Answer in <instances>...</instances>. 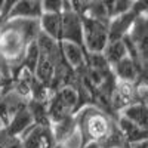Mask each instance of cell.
Wrapping results in <instances>:
<instances>
[{"mask_svg":"<svg viewBox=\"0 0 148 148\" xmlns=\"http://www.w3.org/2000/svg\"><path fill=\"white\" fill-rule=\"evenodd\" d=\"M77 132L82 138V147L89 142H101L114 127L116 119L95 105L80 108L76 114Z\"/></svg>","mask_w":148,"mask_h":148,"instance_id":"cell-1","label":"cell"},{"mask_svg":"<svg viewBox=\"0 0 148 148\" xmlns=\"http://www.w3.org/2000/svg\"><path fill=\"white\" fill-rule=\"evenodd\" d=\"M82 108L80 96L74 86H62L51 93L46 104V114L49 123L74 116Z\"/></svg>","mask_w":148,"mask_h":148,"instance_id":"cell-2","label":"cell"},{"mask_svg":"<svg viewBox=\"0 0 148 148\" xmlns=\"http://www.w3.org/2000/svg\"><path fill=\"white\" fill-rule=\"evenodd\" d=\"M83 47L86 52L102 53L108 43V22L82 15Z\"/></svg>","mask_w":148,"mask_h":148,"instance_id":"cell-3","label":"cell"},{"mask_svg":"<svg viewBox=\"0 0 148 148\" xmlns=\"http://www.w3.org/2000/svg\"><path fill=\"white\" fill-rule=\"evenodd\" d=\"M53 144L51 123H33L19 136V148H52Z\"/></svg>","mask_w":148,"mask_h":148,"instance_id":"cell-4","label":"cell"},{"mask_svg":"<svg viewBox=\"0 0 148 148\" xmlns=\"http://www.w3.org/2000/svg\"><path fill=\"white\" fill-rule=\"evenodd\" d=\"M83 46L82 15L73 9L61 10V40Z\"/></svg>","mask_w":148,"mask_h":148,"instance_id":"cell-5","label":"cell"},{"mask_svg":"<svg viewBox=\"0 0 148 148\" xmlns=\"http://www.w3.org/2000/svg\"><path fill=\"white\" fill-rule=\"evenodd\" d=\"M133 102H138L135 84L130 82L117 80L113 92H111V96H110V108H111L113 116L117 117V114L123 108L133 104Z\"/></svg>","mask_w":148,"mask_h":148,"instance_id":"cell-6","label":"cell"},{"mask_svg":"<svg viewBox=\"0 0 148 148\" xmlns=\"http://www.w3.org/2000/svg\"><path fill=\"white\" fill-rule=\"evenodd\" d=\"M43 14L40 0H18L9 9L6 19H39Z\"/></svg>","mask_w":148,"mask_h":148,"instance_id":"cell-7","label":"cell"},{"mask_svg":"<svg viewBox=\"0 0 148 148\" xmlns=\"http://www.w3.org/2000/svg\"><path fill=\"white\" fill-rule=\"evenodd\" d=\"M59 52L64 61L74 71L86 67V51L83 46L71 42H59Z\"/></svg>","mask_w":148,"mask_h":148,"instance_id":"cell-8","label":"cell"},{"mask_svg":"<svg viewBox=\"0 0 148 148\" xmlns=\"http://www.w3.org/2000/svg\"><path fill=\"white\" fill-rule=\"evenodd\" d=\"M113 70V74L116 76L117 80H121V82H136L139 77L145 76V73L138 67V64L132 59V56L127 53L123 59H120L117 64H114L111 67Z\"/></svg>","mask_w":148,"mask_h":148,"instance_id":"cell-9","label":"cell"},{"mask_svg":"<svg viewBox=\"0 0 148 148\" xmlns=\"http://www.w3.org/2000/svg\"><path fill=\"white\" fill-rule=\"evenodd\" d=\"M33 123H34L33 116H31V113H30L28 107L25 105L22 110H19L18 113L9 120V123L5 126V130H6L9 135H12V136H18V138H19L21 135L33 125Z\"/></svg>","mask_w":148,"mask_h":148,"instance_id":"cell-10","label":"cell"},{"mask_svg":"<svg viewBox=\"0 0 148 148\" xmlns=\"http://www.w3.org/2000/svg\"><path fill=\"white\" fill-rule=\"evenodd\" d=\"M51 129H52V135H53V141L64 144L77 132L76 117L70 116V117H65L62 120L52 121L51 123Z\"/></svg>","mask_w":148,"mask_h":148,"instance_id":"cell-11","label":"cell"},{"mask_svg":"<svg viewBox=\"0 0 148 148\" xmlns=\"http://www.w3.org/2000/svg\"><path fill=\"white\" fill-rule=\"evenodd\" d=\"M119 116L125 117L126 120L135 123L136 126L148 129V108H147V102H133L127 107H125Z\"/></svg>","mask_w":148,"mask_h":148,"instance_id":"cell-12","label":"cell"},{"mask_svg":"<svg viewBox=\"0 0 148 148\" xmlns=\"http://www.w3.org/2000/svg\"><path fill=\"white\" fill-rule=\"evenodd\" d=\"M116 125L121 130L123 136H125V139H126L127 144L147 139V136H148V129L139 127V126L135 125V123L126 120L125 117H121V116H117L116 117Z\"/></svg>","mask_w":148,"mask_h":148,"instance_id":"cell-13","label":"cell"},{"mask_svg":"<svg viewBox=\"0 0 148 148\" xmlns=\"http://www.w3.org/2000/svg\"><path fill=\"white\" fill-rule=\"evenodd\" d=\"M104 58L107 59V62L113 67L114 64H117L120 59H123L127 55V47L123 39H117V40H108L107 46L102 51Z\"/></svg>","mask_w":148,"mask_h":148,"instance_id":"cell-14","label":"cell"},{"mask_svg":"<svg viewBox=\"0 0 148 148\" xmlns=\"http://www.w3.org/2000/svg\"><path fill=\"white\" fill-rule=\"evenodd\" d=\"M99 3L102 5L108 19H113L130 10L132 6L135 5V0H99Z\"/></svg>","mask_w":148,"mask_h":148,"instance_id":"cell-15","label":"cell"},{"mask_svg":"<svg viewBox=\"0 0 148 148\" xmlns=\"http://www.w3.org/2000/svg\"><path fill=\"white\" fill-rule=\"evenodd\" d=\"M43 12H61L64 9H73L68 0H40Z\"/></svg>","mask_w":148,"mask_h":148,"instance_id":"cell-16","label":"cell"},{"mask_svg":"<svg viewBox=\"0 0 148 148\" xmlns=\"http://www.w3.org/2000/svg\"><path fill=\"white\" fill-rule=\"evenodd\" d=\"M0 148H19V138L9 135L5 127L0 129Z\"/></svg>","mask_w":148,"mask_h":148,"instance_id":"cell-17","label":"cell"},{"mask_svg":"<svg viewBox=\"0 0 148 148\" xmlns=\"http://www.w3.org/2000/svg\"><path fill=\"white\" fill-rule=\"evenodd\" d=\"M73 10H76L77 14H84V10L88 9V6L93 2V0H68Z\"/></svg>","mask_w":148,"mask_h":148,"instance_id":"cell-18","label":"cell"},{"mask_svg":"<svg viewBox=\"0 0 148 148\" xmlns=\"http://www.w3.org/2000/svg\"><path fill=\"white\" fill-rule=\"evenodd\" d=\"M16 2H18V0H5V3H3V10H2V22L5 21V16H6V14L9 12V9L14 6Z\"/></svg>","mask_w":148,"mask_h":148,"instance_id":"cell-19","label":"cell"},{"mask_svg":"<svg viewBox=\"0 0 148 148\" xmlns=\"http://www.w3.org/2000/svg\"><path fill=\"white\" fill-rule=\"evenodd\" d=\"M82 148H101V147L98 145L96 142H89V144H86V145H83Z\"/></svg>","mask_w":148,"mask_h":148,"instance_id":"cell-20","label":"cell"},{"mask_svg":"<svg viewBox=\"0 0 148 148\" xmlns=\"http://www.w3.org/2000/svg\"><path fill=\"white\" fill-rule=\"evenodd\" d=\"M52 148H68L65 144H61V142H55L53 145H52Z\"/></svg>","mask_w":148,"mask_h":148,"instance_id":"cell-21","label":"cell"},{"mask_svg":"<svg viewBox=\"0 0 148 148\" xmlns=\"http://www.w3.org/2000/svg\"><path fill=\"white\" fill-rule=\"evenodd\" d=\"M3 3H5V0H0V24H2V10H3Z\"/></svg>","mask_w":148,"mask_h":148,"instance_id":"cell-22","label":"cell"}]
</instances>
